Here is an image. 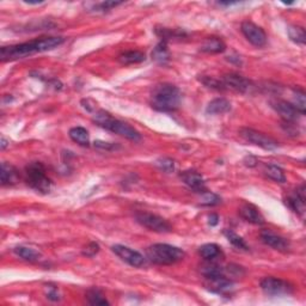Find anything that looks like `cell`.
<instances>
[{
    "label": "cell",
    "mask_w": 306,
    "mask_h": 306,
    "mask_svg": "<svg viewBox=\"0 0 306 306\" xmlns=\"http://www.w3.org/2000/svg\"><path fill=\"white\" fill-rule=\"evenodd\" d=\"M222 202V198L219 195L214 193H211V191H205V193L201 194L200 204L202 206H216Z\"/></svg>",
    "instance_id": "cell-32"
},
{
    "label": "cell",
    "mask_w": 306,
    "mask_h": 306,
    "mask_svg": "<svg viewBox=\"0 0 306 306\" xmlns=\"http://www.w3.org/2000/svg\"><path fill=\"white\" fill-rule=\"evenodd\" d=\"M261 288L263 293L270 297H281V295H290L293 293L294 288L290 282L277 277L268 276L261 281Z\"/></svg>",
    "instance_id": "cell-8"
},
{
    "label": "cell",
    "mask_w": 306,
    "mask_h": 306,
    "mask_svg": "<svg viewBox=\"0 0 306 306\" xmlns=\"http://www.w3.org/2000/svg\"><path fill=\"white\" fill-rule=\"evenodd\" d=\"M156 34L158 35L159 37L162 38L163 41L166 42L170 38L172 37H182L184 36V33L183 31H180V30H171V29H168V28H162V29H156Z\"/></svg>",
    "instance_id": "cell-33"
},
{
    "label": "cell",
    "mask_w": 306,
    "mask_h": 306,
    "mask_svg": "<svg viewBox=\"0 0 306 306\" xmlns=\"http://www.w3.org/2000/svg\"><path fill=\"white\" fill-rule=\"evenodd\" d=\"M206 287L207 290L214 292L218 294H226L232 290L233 281L229 279L226 275H219L206 279Z\"/></svg>",
    "instance_id": "cell-14"
},
{
    "label": "cell",
    "mask_w": 306,
    "mask_h": 306,
    "mask_svg": "<svg viewBox=\"0 0 306 306\" xmlns=\"http://www.w3.org/2000/svg\"><path fill=\"white\" fill-rule=\"evenodd\" d=\"M26 181L28 186L41 194H49L52 191L53 182L46 173L45 165L40 162H33L26 168Z\"/></svg>",
    "instance_id": "cell-5"
},
{
    "label": "cell",
    "mask_w": 306,
    "mask_h": 306,
    "mask_svg": "<svg viewBox=\"0 0 306 306\" xmlns=\"http://www.w3.org/2000/svg\"><path fill=\"white\" fill-rule=\"evenodd\" d=\"M226 45L222 38L219 37H208L206 38L201 46V51L209 54H219V53L225 52Z\"/></svg>",
    "instance_id": "cell-20"
},
{
    "label": "cell",
    "mask_w": 306,
    "mask_h": 306,
    "mask_svg": "<svg viewBox=\"0 0 306 306\" xmlns=\"http://www.w3.org/2000/svg\"><path fill=\"white\" fill-rule=\"evenodd\" d=\"M241 31L245 36V38H247L252 46H255V47H265L266 46L267 35L265 30H263L261 27L256 26L255 23L245 20V22L242 23Z\"/></svg>",
    "instance_id": "cell-9"
},
{
    "label": "cell",
    "mask_w": 306,
    "mask_h": 306,
    "mask_svg": "<svg viewBox=\"0 0 306 306\" xmlns=\"http://www.w3.org/2000/svg\"><path fill=\"white\" fill-rule=\"evenodd\" d=\"M98 251L99 245L96 242H91L83 249V255L86 256V257H94L96 254H98Z\"/></svg>",
    "instance_id": "cell-36"
},
{
    "label": "cell",
    "mask_w": 306,
    "mask_h": 306,
    "mask_svg": "<svg viewBox=\"0 0 306 306\" xmlns=\"http://www.w3.org/2000/svg\"><path fill=\"white\" fill-rule=\"evenodd\" d=\"M151 56L152 60H155L159 65H165V63H168L170 60V52L168 49V46H166V42L162 41L161 43L156 46V48L153 49L151 53Z\"/></svg>",
    "instance_id": "cell-21"
},
{
    "label": "cell",
    "mask_w": 306,
    "mask_h": 306,
    "mask_svg": "<svg viewBox=\"0 0 306 306\" xmlns=\"http://www.w3.org/2000/svg\"><path fill=\"white\" fill-rule=\"evenodd\" d=\"M86 299L90 305H109V301L106 300L104 294L98 288H91L86 292Z\"/></svg>",
    "instance_id": "cell-27"
},
{
    "label": "cell",
    "mask_w": 306,
    "mask_h": 306,
    "mask_svg": "<svg viewBox=\"0 0 306 306\" xmlns=\"http://www.w3.org/2000/svg\"><path fill=\"white\" fill-rule=\"evenodd\" d=\"M146 56L144 53L139 51H129L124 52L119 56V61L122 63V65H134V63H140L145 61Z\"/></svg>",
    "instance_id": "cell-24"
},
{
    "label": "cell",
    "mask_w": 306,
    "mask_h": 306,
    "mask_svg": "<svg viewBox=\"0 0 306 306\" xmlns=\"http://www.w3.org/2000/svg\"><path fill=\"white\" fill-rule=\"evenodd\" d=\"M121 4H122L121 2H103L94 6V11H101V12L109 11V10L116 8V6H119Z\"/></svg>",
    "instance_id": "cell-35"
},
{
    "label": "cell",
    "mask_w": 306,
    "mask_h": 306,
    "mask_svg": "<svg viewBox=\"0 0 306 306\" xmlns=\"http://www.w3.org/2000/svg\"><path fill=\"white\" fill-rule=\"evenodd\" d=\"M224 234H225L227 241H229L233 247H236L237 249H241V250H245V251L249 250V245L245 243V241L241 236H238L236 232H233L232 230H225L224 231Z\"/></svg>",
    "instance_id": "cell-29"
},
{
    "label": "cell",
    "mask_w": 306,
    "mask_h": 306,
    "mask_svg": "<svg viewBox=\"0 0 306 306\" xmlns=\"http://www.w3.org/2000/svg\"><path fill=\"white\" fill-rule=\"evenodd\" d=\"M0 180H2V186H13L18 182L19 175L15 166L8 163L2 164V172H0Z\"/></svg>",
    "instance_id": "cell-18"
},
{
    "label": "cell",
    "mask_w": 306,
    "mask_h": 306,
    "mask_svg": "<svg viewBox=\"0 0 306 306\" xmlns=\"http://www.w3.org/2000/svg\"><path fill=\"white\" fill-rule=\"evenodd\" d=\"M147 258L155 265L170 266L182 261L186 257V252L182 249L170 244H153L146 250Z\"/></svg>",
    "instance_id": "cell-4"
},
{
    "label": "cell",
    "mask_w": 306,
    "mask_h": 306,
    "mask_svg": "<svg viewBox=\"0 0 306 306\" xmlns=\"http://www.w3.org/2000/svg\"><path fill=\"white\" fill-rule=\"evenodd\" d=\"M65 38L59 36H49V37H41L37 40L26 42V43L8 46L0 49V59L3 62L12 61V60L23 59L27 56H31L37 53L47 52L55 47H59L63 43Z\"/></svg>",
    "instance_id": "cell-1"
},
{
    "label": "cell",
    "mask_w": 306,
    "mask_h": 306,
    "mask_svg": "<svg viewBox=\"0 0 306 306\" xmlns=\"http://www.w3.org/2000/svg\"><path fill=\"white\" fill-rule=\"evenodd\" d=\"M265 173L267 177H269L270 180L275 181V182L279 183H285L286 182V175H285L283 170L277 165H267L265 168Z\"/></svg>",
    "instance_id": "cell-26"
},
{
    "label": "cell",
    "mask_w": 306,
    "mask_h": 306,
    "mask_svg": "<svg viewBox=\"0 0 306 306\" xmlns=\"http://www.w3.org/2000/svg\"><path fill=\"white\" fill-rule=\"evenodd\" d=\"M181 179H182L184 184L189 187L191 190H194L195 193L202 194L205 193V191H207L204 177H202L199 172L194 171V170L183 171L181 173Z\"/></svg>",
    "instance_id": "cell-15"
},
{
    "label": "cell",
    "mask_w": 306,
    "mask_h": 306,
    "mask_svg": "<svg viewBox=\"0 0 306 306\" xmlns=\"http://www.w3.org/2000/svg\"><path fill=\"white\" fill-rule=\"evenodd\" d=\"M231 110V103L226 98H215L208 103L206 113L209 115H223Z\"/></svg>",
    "instance_id": "cell-19"
},
{
    "label": "cell",
    "mask_w": 306,
    "mask_h": 306,
    "mask_svg": "<svg viewBox=\"0 0 306 306\" xmlns=\"http://www.w3.org/2000/svg\"><path fill=\"white\" fill-rule=\"evenodd\" d=\"M70 138L80 146L90 145V135L84 127H73L69 132Z\"/></svg>",
    "instance_id": "cell-22"
},
{
    "label": "cell",
    "mask_w": 306,
    "mask_h": 306,
    "mask_svg": "<svg viewBox=\"0 0 306 306\" xmlns=\"http://www.w3.org/2000/svg\"><path fill=\"white\" fill-rule=\"evenodd\" d=\"M272 106L275 109V112L279 114L285 122H292L294 123L295 121L299 119V116L301 115L298 112L297 108L286 101H281V99H276V101L272 102Z\"/></svg>",
    "instance_id": "cell-12"
},
{
    "label": "cell",
    "mask_w": 306,
    "mask_h": 306,
    "mask_svg": "<svg viewBox=\"0 0 306 306\" xmlns=\"http://www.w3.org/2000/svg\"><path fill=\"white\" fill-rule=\"evenodd\" d=\"M95 147L101 148V149H105V151H113V149H116L117 146L115 144H112V142H105V141L97 140V141H95Z\"/></svg>",
    "instance_id": "cell-37"
},
{
    "label": "cell",
    "mask_w": 306,
    "mask_h": 306,
    "mask_svg": "<svg viewBox=\"0 0 306 306\" xmlns=\"http://www.w3.org/2000/svg\"><path fill=\"white\" fill-rule=\"evenodd\" d=\"M92 121H94L96 124H98L99 127L104 128V129L109 132H113V133L115 134H119L121 137H124L128 139V140H141V135L135 128L129 126V124L126 122H123V121H120L115 119V117H113L108 112H105V110H98V112H96Z\"/></svg>",
    "instance_id": "cell-3"
},
{
    "label": "cell",
    "mask_w": 306,
    "mask_h": 306,
    "mask_svg": "<svg viewBox=\"0 0 306 306\" xmlns=\"http://www.w3.org/2000/svg\"><path fill=\"white\" fill-rule=\"evenodd\" d=\"M293 96H294V103L293 105L297 108V110L301 115L305 114V91L302 89L299 88H294L293 89Z\"/></svg>",
    "instance_id": "cell-30"
},
{
    "label": "cell",
    "mask_w": 306,
    "mask_h": 306,
    "mask_svg": "<svg viewBox=\"0 0 306 306\" xmlns=\"http://www.w3.org/2000/svg\"><path fill=\"white\" fill-rule=\"evenodd\" d=\"M47 298L51 299V300H53V301H58L60 299L58 290H56V288H54V287L49 288V292L47 293Z\"/></svg>",
    "instance_id": "cell-38"
},
{
    "label": "cell",
    "mask_w": 306,
    "mask_h": 306,
    "mask_svg": "<svg viewBox=\"0 0 306 306\" xmlns=\"http://www.w3.org/2000/svg\"><path fill=\"white\" fill-rule=\"evenodd\" d=\"M261 241L268 247L273 248L274 250L281 251V252H287L290 250L291 244L286 238L279 236V234L274 233L273 231L270 230H263L261 232Z\"/></svg>",
    "instance_id": "cell-13"
},
{
    "label": "cell",
    "mask_w": 306,
    "mask_h": 306,
    "mask_svg": "<svg viewBox=\"0 0 306 306\" xmlns=\"http://www.w3.org/2000/svg\"><path fill=\"white\" fill-rule=\"evenodd\" d=\"M112 250L114 254H115L116 256H119V257L122 259L123 262L128 263V265L132 267L139 268V267L144 266L145 257L137 250H133V249L124 247V245H121V244L113 245Z\"/></svg>",
    "instance_id": "cell-10"
},
{
    "label": "cell",
    "mask_w": 306,
    "mask_h": 306,
    "mask_svg": "<svg viewBox=\"0 0 306 306\" xmlns=\"http://www.w3.org/2000/svg\"><path fill=\"white\" fill-rule=\"evenodd\" d=\"M288 36H290L291 41L295 42L297 45H305L306 42V34L305 30L302 29L301 27H297V26H290L287 29Z\"/></svg>",
    "instance_id": "cell-28"
},
{
    "label": "cell",
    "mask_w": 306,
    "mask_h": 306,
    "mask_svg": "<svg viewBox=\"0 0 306 306\" xmlns=\"http://www.w3.org/2000/svg\"><path fill=\"white\" fill-rule=\"evenodd\" d=\"M156 165L165 172H172L175 170V162L171 158H161L156 162Z\"/></svg>",
    "instance_id": "cell-34"
},
{
    "label": "cell",
    "mask_w": 306,
    "mask_h": 306,
    "mask_svg": "<svg viewBox=\"0 0 306 306\" xmlns=\"http://www.w3.org/2000/svg\"><path fill=\"white\" fill-rule=\"evenodd\" d=\"M223 84L225 86L226 90H233L236 92H239V94H247V92L250 91L252 88L251 81L244 78L243 76H239L237 73H227L223 77Z\"/></svg>",
    "instance_id": "cell-11"
},
{
    "label": "cell",
    "mask_w": 306,
    "mask_h": 306,
    "mask_svg": "<svg viewBox=\"0 0 306 306\" xmlns=\"http://www.w3.org/2000/svg\"><path fill=\"white\" fill-rule=\"evenodd\" d=\"M239 214L245 222L254 224V225H262L265 224V218L256 206L251 204H243L239 208Z\"/></svg>",
    "instance_id": "cell-17"
},
{
    "label": "cell",
    "mask_w": 306,
    "mask_h": 306,
    "mask_svg": "<svg viewBox=\"0 0 306 306\" xmlns=\"http://www.w3.org/2000/svg\"><path fill=\"white\" fill-rule=\"evenodd\" d=\"M135 220L137 223L140 224L141 226H144L145 229L153 232L158 233H168L172 231V226L168 220L162 218L157 214H153L149 212H138L135 214Z\"/></svg>",
    "instance_id": "cell-6"
},
{
    "label": "cell",
    "mask_w": 306,
    "mask_h": 306,
    "mask_svg": "<svg viewBox=\"0 0 306 306\" xmlns=\"http://www.w3.org/2000/svg\"><path fill=\"white\" fill-rule=\"evenodd\" d=\"M219 223V216L216 214H211L208 216V224L211 226H216Z\"/></svg>",
    "instance_id": "cell-39"
},
{
    "label": "cell",
    "mask_w": 306,
    "mask_h": 306,
    "mask_svg": "<svg viewBox=\"0 0 306 306\" xmlns=\"http://www.w3.org/2000/svg\"><path fill=\"white\" fill-rule=\"evenodd\" d=\"M6 146H8V142H6L5 138H2V149H5Z\"/></svg>",
    "instance_id": "cell-40"
},
{
    "label": "cell",
    "mask_w": 306,
    "mask_h": 306,
    "mask_svg": "<svg viewBox=\"0 0 306 306\" xmlns=\"http://www.w3.org/2000/svg\"><path fill=\"white\" fill-rule=\"evenodd\" d=\"M199 80H200L206 88L212 89V90H216V91H225L226 90L225 86H224L223 81L215 79V78H213V77L202 76L201 78H199Z\"/></svg>",
    "instance_id": "cell-31"
},
{
    "label": "cell",
    "mask_w": 306,
    "mask_h": 306,
    "mask_svg": "<svg viewBox=\"0 0 306 306\" xmlns=\"http://www.w3.org/2000/svg\"><path fill=\"white\" fill-rule=\"evenodd\" d=\"M180 89L172 84L163 83L153 88L149 96V104L155 110L162 113H171L180 108L181 104Z\"/></svg>",
    "instance_id": "cell-2"
},
{
    "label": "cell",
    "mask_w": 306,
    "mask_h": 306,
    "mask_svg": "<svg viewBox=\"0 0 306 306\" xmlns=\"http://www.w3.org/2000/svg\"><path fill=\"white\" fill-rule=\"evenodd\" d=\"M13 252H15L18 257L26 259L28 262H36L42 257L40 251L28 247H17L16 249H13Z\"/></svg>",
    "instance_id": "cell-23"
},
{
    "label": "cell",
    "mask_w": 306,
    "mask_h": 306,
    "mask_svg": "<svg viewBox=\"0 0 306 306\" xmlns=\"http://www.w3.org/2000/svg\"><path fill=\"white\" fill-rule=\"evenodd\" d=\"M199 252H200L201 257L206 259V261H213V259L218 258L222 255V249L214 243H208L202 245Z\"/></svg>",
    "instance_id": "cell-25"
},
{
    "label": "cell",
    "mask_w": 306,
    "mask_h": 306,
    "mask_svg": "<svg viewBox=\"0 0 306 306\" xmlns=\"http://www.w3.org/2000/svg\"><path fill=\"white\" fill-rule=\"evenodd\" d=\"M239 135L244 139L245 141L250 142V144H254L258 147L263 149H268V151H273V149H276L279 147V144H277L276 140H274L273 138L268 137L262 132L255 130L252 128H241Z\"/></svg>",
    "instance_id": "cell-7"
},
{
    "label": "cell",
    "mask_w": 306,
    "mask_h": 306,
    "mask_svg": "<svg viewBox=\"0 0 306 306\" xmlns=\"http://www.w3.org/2000/svg\"><path fill=\"white\" fill-rule=\"evenodd\" d=\"M305 186L302 184L298 188L297 190H294L290 196L286 199V204L288 205L292 211L297 213L300 216H304L305 213Z\"/></svg>",
    "instance_id": "cell-16"
}]
</instances>
